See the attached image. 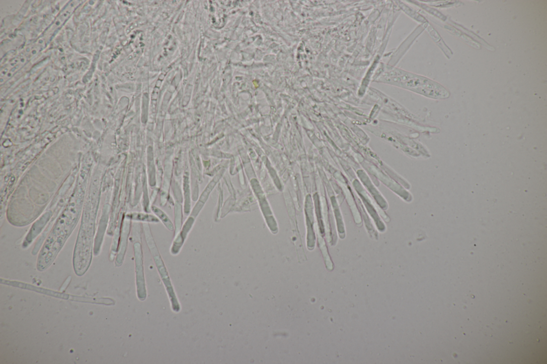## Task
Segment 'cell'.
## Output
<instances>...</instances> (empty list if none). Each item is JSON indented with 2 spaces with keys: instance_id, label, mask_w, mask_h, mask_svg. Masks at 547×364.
Returning a JSON list of instances; mask_svg holds the SVG:
<instances>
[{
  "instance_id": "obj_4",
  "label": "cell",
  "mask_w": 547,
  "mask_h": 364,
  "mask_svg": "<svg viewBox=\"0 0 547 364\" xmlns=\"http://www.w3.org/2000/svg\"><path fill=\"white\" fill-rule=\"evenodd\" d=\"M153 210V211L155 213V214H157V215L159 217V218L161 220L162 222L164 223V225L166 226V227H167L168 229L172 230L173 228L172 224L171 222H170V221L169 220L168 217L165 215V214L164 213H163L161 211H160V210L158 208H154Z\"/></svg>"
},
{
  "instance_id": "obj_2",
  "label": "cell",
  "mask_w": 547,
  "mask_h": 364,
  "mask_svg": "<svg viewBox=\"0 0 547 364\" xmlns=\"http://www.w3.org/2000/svg\"><path fill=\"white\" fill-rule=\"evenodd\" d=\"M81 3L79 1H73L69 2L65 8L60 13L53 23L45 31L41 39L47 44V42L52 38L55 33L58 32L62 26L65 24L68 19L72 15L75 10Z\"/></svg>"
},
{
  "instance_id": "obj_1",
  "label": "cell",
  "mask_w": 547,
  "mask_h": 364,
  "mask_svg": "<svg viewBox=\"0 0 547 364\" xmlns=\"http://www.w3.org/2000/svg\"><path fill=\"white\" fill-rule=\"evenodd\" d=\"M43 48L38 42L26 47L1 68V80L9 78L22 68L31 58Z\"/></svg>"
},
{
  "instance_id": "obj_3",
  "label": "cell",
  "mask_w": 547,
  "mask_h": 364,
  "mask_svg": "<svg viewBox=\"0 0 547 364\" xmlns=\"http://www.w3.org/2000/svg\"><path fill=\"white\" fill-rule=\"evenodd\" d=\"M130 218L135 220L148 221V222H158V220L155 218L154 216L148 214H144L141 213H133L130 215Z\"/></svg>"
}]
</instances>
